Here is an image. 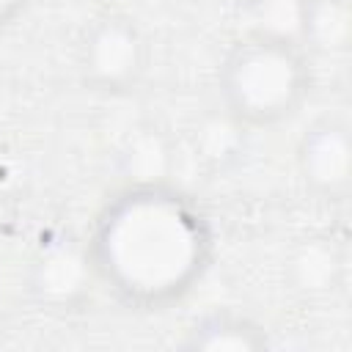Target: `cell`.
I'll return each mask as SVG.
<instances>
[{"instance_id":"obj_1","label":"cell","mask_w":352,"mask_h":352,"mask_svg":"<svg viewBox=\"0 0 352 352\" xmlns=\"http://www.w3.org/2000/svg\"><path fill=\"white\" fill-rule=\"evenodd\" d=\"M82 250L91 278L121 308L162 314L182 305L209 275L217 231L192 192L140 179L104 198Z\"/></svg>"},{"instance_id":"obj_2","label":"cell","mask_w":352,"mask_h":352,"mask_svg":"<svg viewBox=\"0 0 352 352\" xmlns=\"http://www.w3.org/2000/svg\"><path fill=\"white\" fill-rule=\"evenodd\" d=\"M314 88V55L297 36L267 28L245 30L231 38L214 69V91L226 118L253 132L294 121Z\"/></svg>"},{"instance_id":"obj_3","label":"cell","mask_w":352,"mask_h":352,"mask_svg":"<svg viewBox=\"0 0 352 352\" xmlns=\"http://www.w3.org/2000/svg\"><path fill=\"white\" fill-rule=\"evenodd\" d=\"M74 63L80 82L91 94L126 96L148 74L151 41L129 11L107 8L82 25Z\"/></svg>"},{"instance_id":"obj_4","label":"cell","mask_w":352,"mask_h":352,"mask_svg":"<svg viewBox=\"0 0 352 352\" xmlns=\"http://www.w3.org/2000/svg\"><path fill=\"white\" fill-rule=\"evenodd\" d=\"M294 173L302 190L324 204H341L352 184V135L336 113H322L305 124L294 143Z\"/></svg>"},{"instance_id":"obj_5","label":"cell","mask_w":352,"mask_h":352,"mask_svg":"<svg viewBox=\"0 0 352 352\" xmlns=\"http://www.w3.org/2000/svg\"><path fill=\"white\" fill-rule=\"evenodd\" d=\"M190 352H256L270 346V330L234 308H214L192 319L179 341Z\"/></svg>"},{"instance_id":"obj_6","label":"cell","mask_w":352,"mask_h":352,"mask_svg":"<svg viewBox=\"0 0 352 352\" xmlns=\"http://www.w3.org/2000/svg\"><path fill=\"white\" fill-rule=\"evenodd\" d=\"M352 36V14L346 0H300L297 38L316 55H338Z\"/></svg>"},{"instance_id":"obj_7","label":"cell","mask_w":352,"mask_h":352,"mask_svg":"<svg viewBox=\"0 0 352 352\" xmlns=\"http://www.w3.org/2000/svg\"><path fill=\"white\" fill-rule=\"evenodd\" d=\"M33 0H0V33L11 30L28 11H30Z\"/></svg>"},{"instance_id":"obj_8","label":"cell","mask_w":352,"mask_h":352,"mask_svg":"<svg viewBox=\"0 0 352 352\" xmlns=\"http://www.w3.org/2000/svg\"><path fill=\"white\" fill-rule=\"evenodd\" d=\"M220 3L234 6V8H256V6H261V3H267V0H220Z\"/></svg>"}]
</instances>
